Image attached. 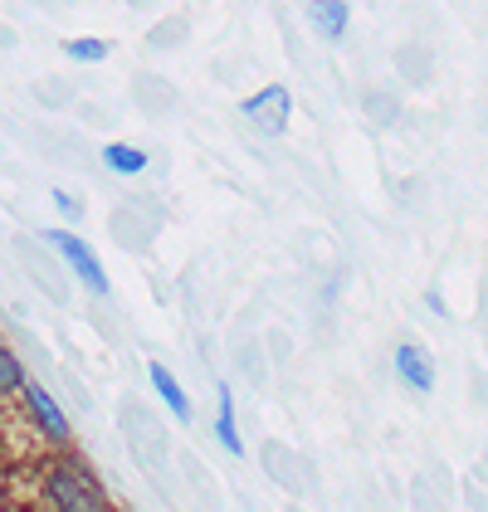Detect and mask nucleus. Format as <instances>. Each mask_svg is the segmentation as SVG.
<instances>
[{
    "label": "nucleus",
    "mask_w": 488,
    "mask_h": 512,
    "mask_svg": "<svg viewBox=\"0 0 488 512\" xmlns=\"http://www.w3.org/2000/svg\"><path fill=\"white\" fill-rule=\"evenodd\" d=\"M54 205H59L64 215H79V200H69V191H54Z\"/></svg>",
    "instance_id": "obj_12"
},
{
    "label": "nucleus",
    "mask_w": 488,
    "mask_h": 512,
    "mask_svg": "<svg viewBox=\"0 0 488 512\" xmlns=\"http://www.w3.org/2000/svg\"><path fill=\"white\" fill-rule=\"evenodd\" d=\"M396 371H401V381L415 386V391H435V366H430V356L420 352L415 342H401V347H396Z\"/></svg>",
    "instance_id": "obj_6"
},
{
    "label": "nucleus",
    "mask_w": 488,
    "mask_h": 512,
    "mask_svg": "<svg viewBox=\"0 0 488 512\" xmlns=\"http://www.w3.org/2000/svg\"><path fill=\"white\" fill-rule=\"evenodd\" d=\"M215 430H220V444H225L230 454H244L240 425H235V400H230V391H225V386H220V415H215Z\"/></svg>",
    "instance_id": "obj_9"
},
{
    "label": "nucleus",
    "mask_w": 488,
    "mask_h": 512,
    "mask_svg": "<svg viewBox=\"0 0 488 512\" xmlns=\"http://www.w3.org/2000/svg\"><path fill=\"white\" fill-rule=\"evenodd\" d=\"M240 113L254 122L264 137H284V132H288V113H293V93H288L284 83H274V88H264V93L244 98Z\"/></svg>",
    "instance_id": "obj_3"
},
{
    "label": "nucleus",
    "mask_w": 488,
    "mask_h": 512,
    "mask_svg": "<svg viewBox=\"0 0 488 512\" xmlns=\"http://www.w3.org/2000/svg\"><path fill=\"white\" fill-rule=\"evenodd\" d=\"M147 376H152V386H157V395H162V405L176 415V420H191V400H186V391L176 386V376L166 371V366H147Z\"/></svg>",
    "instance_id": "obj_7"
},
{
    "label": "nucleus",
    "mask_w": 488,
    "mask_h": 512,
    "mask_svg": "<svg viewBox=\"0 0 488 512\" xmlns=\"http://www.w3.org/2000/svg\"><path fill=\"white\" fill-rule=\"evenodd\" d=\"M49 498H54V508H69V512L108 508V493H103L83 469H74V464H59V469L49 473Z\"/></svg>",
    "instance_id": "obj_1"
},
{
    "label": "nucleus",
    "mask_w": 488,
    "mask_h": 512,
    "mask_svg": "<svg viewBox=\"0 0 488 512\" xmlns=\"http://www.w3.org/2000/svg\"><path fill=\"white\" fill-rule=\"evenodd\" d=\"M103 161H108V171H118V176H142V171H147V152L132 147V142H108V147H103Z\"/></svg>",
    "instance_id": "obj_8"
},
{
    "label": "nucleus",
    "mask_w": 488,
    "mask_h": 512,
    "mask_svg": "<svg viewBox=\"0 0 488 512\" xmlns=\"http://www.w3.org/2000/svg\"><path fill=\"white\" fill-rule=\"evenodd\" d=\"M64 54L79 59V64H98V59H108V44L103 40H64Z\"/></svg>",
    "instance_id": "obj_10"
},
{
    "label": "nucleus",
    "mask_w": 488,
    "mask_h": 512,
    "mask_svg": "<svg viewBox=\"0 0 488 512\" xmlns=\"http://www.w3.org/2000/svg\"><path fill=\"white\" fill-rule=\"evenodd\" d=\"M25 386V366L15 361V356L0 347V395H10V391H20Z\"/></svg>",
    "instance_id": "obj_11"
},
{
    "label": "nucleus",
    "mask_w": 488,
    "mask_h": 512,
    "mask_svg": "<svg viewBox=\"0 0 488 512\" xmlns=\"http://www.w3.org/2000/svg\"><path fill=\"white\" fill-rule=\"evenodd\" d=\"M44 244H54V249H59V259L79 274V283L88 288V293H98V298L108 293V274H103L98 254H93L79 235H69V230H49V235H44Z\"/></svg>",
    "instance_id": "obj_2"
},
{
    "label": "nucleus",
    "mask_w": 488,
    "mask_h": 512,
    "mask_svg": "<svg viewBox=\"0 0 488 512\" xmlns=\"http://www.w3.org/2000/svg\"><path fill=\"white\" fill-rule=\"evenodd\" d=\"M25 405H30V415L40 420V430L49 439H69V420H64V410L54 405V395L44 386H25Z\"/></svg>",
    "instance_id": "obj_5"
},
{
    "label": "nucleus",
    "mask_w": 488,
    "mask_h": 512,
    "mask_svg": "<svg viewBox=\"0 0 488 512\" xmlns=\"http://www.w3.org/2000/svg\"><path fill=\"white\" fill-rule=\"evenodd\" d=\"M308 25H313L318 40L342 44L347 25H352V10H347V0H308Z\"/></svg>",
    "instance_id": "obj_4"
}]
</instances>
